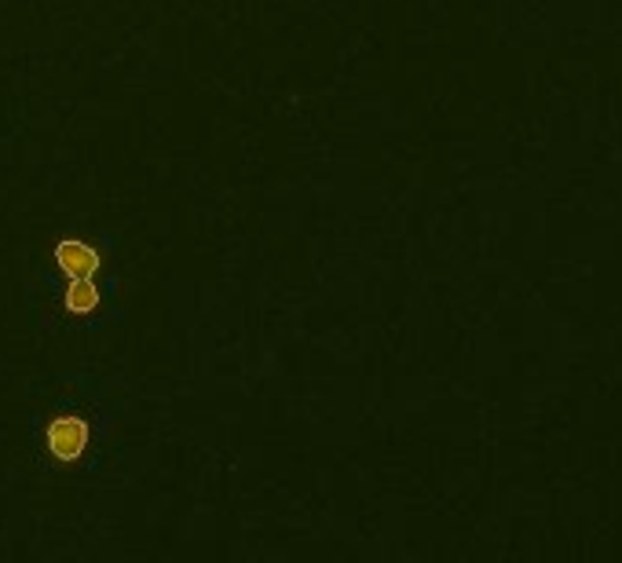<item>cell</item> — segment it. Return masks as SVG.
<instances>
[{"label": "cell", "mask_w": 622, "mask_h": 563, "mask_svg": "<svg viewBox=\"0 0 622 563\" xmlns=\"http://www.w3.org/2000/svg\"><path fill=\"white\" fill-rule=\"evenodd\" d=\"M88 439H92V428L77 414H63L48 425V450L59 461H77L88 450Z\"/></svg>", "instance_id": "cell-1"}, {"label": "cell", "mask_w": 622, "mask_h": 563, "mask_svg": "<svg viewBox=\"0 0 622 563\" xmlns=\"http://www.w3.org/2000/svg\"><path fill=\"white\" fill-rule=\"evenodd\" d=\"M55 264L66 278H96L99 253L82 238H63L55 246Z\"/></svg>", "instance_id": "cell-2"}, {"label": "cell", "mask_w": 622, "mask_h": 563, "mask_svg": "<svg viewBox=\"0 0 622 563\" xmlns=\"http://www.w3.org/2000/svg\"><path fill=\"white\" fill-rule=\"evenodd\" d=\"M66 311H74V315H88V311H96L99 304V289H96V278H66Z\"/></svg>", "instance_id": "cell-3"}]
</instances>
